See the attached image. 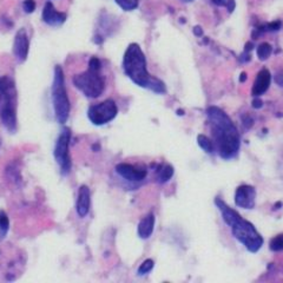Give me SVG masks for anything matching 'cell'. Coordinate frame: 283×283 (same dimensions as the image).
Segmentation results:
<instances>
[{
  "instance_id": "cell-1",
  "label": "cell",
  "mask_w": 283,
  "mask_h": 283,
  "mask_svg": "<svg viewBox=\"0 0 283 283\" xmlns=\"http://www.w3.org/2000/svg\"><path fill=\"white\" fill-rule=\"evenodd\" d=\"M207 116L218 155L223 159L234 158L237 155L241 145V138L237 128L235 127L229 116L217 106L208 108Z\"/></svg>"
},
{
  "instance_id": "cell-2",
  "label": "cell",
  "mask_w": 283,
  "mask_h": 283,
  "mask_svg": "<svg viewBox=\"0 0 283 283\" xmlns=\"http://www.w3.org/2000/svg\"><path fill=\"white\" fill-rule=\"evenodd\" d=\"M123 70L138 86L149 89L156 93H164L166 91L164 83L149 73L145 55L136 43H131L125 50L123 57Z\"/></svg>"
},
{
  "instance_id": "cell-3",
  "label": "cell",
  "mask_w": 283,
  "mask_h": 283,
  "mask_svg": "<svg viewBox=\"0 0 283 283\" xmlns=\"http://www.w3.org/2000/svg\"><path fill=\"white\" fill-rule=\"evenodd\" d=\"M51 98L57 122L59 124H65L70 116L71 103L68 96V90H66L64 71L61 65H56L55 68V75H53L51 86Z\"/></svg>"
},
{
  "instance_id": "cell-4",
  "label": "cell",
  "mask_w": 283,
  "mask_h": 283,
  "mask_svg": "<svg viewBox=\"0 0 283 283\" xmlns=\"http://www.w3.org/2000/svg\"><path fill=\"white\" fill-rule=\"evenodd\" d=\"M0 93L4 98V106L0 113L2 124L9 132L17 130V91L15 83L8 75L0 77Z\"/></svg>"
},
{
  "instance_id": "cell-5",
  "label": "cell",
  "mask_w": 283,
  "mask_h": 283,
  "mask_svg": "<svg viewBox=\"0 0 283 283\" xmlns=\"http://www.w3.org/2000/svg\"><path fill=\"white\" fill-rule=\"evenodd\" d=\"M73 84L80 92L87 98H98L105 90V79L100 75L99 71H92L87 69L85 72L75 74L73 77Z\"/></svg>"
},
{
  "instance_id": "cell-6",
  "label": "cell",
  "mask_w": 283,
  "mask_h": 283,
  "mask_svg": "<svg viewBox=\"0 0 283 283\" xmlns=\"http://www.w3.org/2000/svg\"><path fill=\"white\" fill-rule=\"evenodd\" d=\"M230 228L235 237L237 238L250 253H256V251L261 249V247H262L263 244L262 236L257 232L255 226L251 224L250 222L242 218V216Z\"/></svg>"
},
{
  "instance_id": "cell-7",
  "label": "cell",
  "mask_w": 283,
  "mask_h": 283,
  "mask_svg": "<svg viewBox=\"0 0 283 283\" xmlns=\"http://www.w3.org/2000/svg\"><path fill=\"white\" fill-rule=\"evenodd\" d=\"M71 129L68 127H64L62 129L61 134H59L58 140L56 142L55 151H53V155L58 163L59 169L63 175H68L71 171L72 168V160L70 157V142H71Z\"/></svg>"
},
{
  "instance_id": "cell-8",
  "label": "cell",
  "mask_w": 283,
  "mask_h": 283,
  "mask_svg": "<svg viewBox=\"0 0 283 283\" xmlns=\"http://www.w3.org/2000/svg\"><path fill=\"white\" fill-rule=\"evenodd\" d=\"M118 115L117 104L113 99H106L102 103L94 104L87 109V118L97 127H102L113 121Z\"/></svg>"
},
{
  "instance_id": "cell-9",
  "label": "cell",
  "mask_w": 283,
  "mask_h": 283,
  "mask_svg": "<svg viewBox=\"0 0 283 283\" xmlns=\"http://www.w3.org/2000/svg\"><path fill=\"white\" fill-rule=\"evenodd\" d=\"M116 172L127 181L140 182L146 177L147 170L144 166H135L128 163H119L116 165Z\"/></svg>"
},
{
  "instance_id": "cell-10",
  "label": "cell",
  "mask_w": 283,
  "mask_h": 283,
  "mask_svg": "<svg viewBox=\"0 0 283 283\" xmlns=\"http://www.w3.org/2000/svg\"><path fill=\"white\" fill-rule=\"evenodd\" d=\"M28 50H30V39L25 28H20L15 33L13 42V55L20 63H24L27 59Z\"/></svg>"
},
{
  "instance_id": "cell-11",
  "label": "cell",
  "mask_w": 283,
  "mask_h": 283,
  "mask_svg": "<svg viewBox=\"0 0 283 283\" xmlns=\"http://www.w3.org/2000/svg\"><path fill=\"white\" fill-rule=\"evenodd\" d=\"M256 190L251 185H241L236 189L235 203L236 206L244 209H253L255 207Z\"/></svg>"
},
{
  "instance_id": "cell-12",
  "label": "cell",
  "mask_w": 283,
  "mask_h": 283,
  "mask_svg": "<svg viewBox=\"0 0 283 283\" xmlns=\"http://www.w3.org/2000/svg\"><path fill=\"white\" fill-rule=\"evenodd\" d=\"M42 18L44 23H46L50 26H61L66 21L68 15L64 12L57 11L51 1H47L44 6Z\"/></svg>"
},
{
  "instance_id": "cell-13",
  "label": "cell",
  "mask_w": 283,
  "mask_h": 283,
  "mask_svg": "<svg viewBox=\"0 0 283 283\" xmlns=\"http://www.w3.org/2000/svg\"><path fill=\"white\" fill-rule=\"evenodd\" d=\"M91 207V191L87 185H80L78 189L77 202H75V210H77L78 216L80 218H84L90 212Z\"/></svg>"
},
{
  "instance_id": "cell-14",
  "label": "cell",
  "mask_w": 283,
  "mask_h": 283,
  "mask_svg": "<svg viewBox=\"0 0 283 283\" xmlns=\"http://www.w3.org/2000/svg\"><path fill=\"white\" fill-rule=\"evenodd\" d=\"M270 83H272V74L267 69H263L259 72L257 74L256 80L254 83L253 87V94L255 97H259L264 92H267V90L269 89Z\"/></svg>"
},
{
  "instance_id": "cell-15",
  "label": "cell",
  "mask_w": 283,
  "mask_h": 283,
  "mask_svg": "<svg viewBox=\"0 0 283 283\" xmlns=\"http://www.w3.org/2000/svg\"><path fill=\"white\" fill-rule=\"evenodd\" d=\"M155 215L153 213H147L146 216H144L143 218L141 219V222L138 223L137 226V232L138 236L143 240H146L149 238L151 235H152L153 229H155Z\"/></svg>"
},
{
  "instance_id": "cell-16",
  "label": "cell",
  "mask_w": 283,
  "mask_h": 283,
  "mask_svg": "<svg viewBox=\"0 0 283 283\" xmlns=\"http://www.w3.org/2000/svg\"><path fill=\"white\" fill-rule=\"evenodd\" d=\"M174 176V168L169 164L159 165L157 170V178L159 183H166Z\"/></svg>"
},
{
  "instance_id": "cell-17",
  "label": "cell",
  "mask_w": 283,
  "mask_h": 283,
  "mask_svg": "<svg viewBox=\"0 0 283 283\" xmlns=\"http://www.w3.org/2000/svg\"><path fill=\"white\" fill-rule=\"evenodd\" d=\"M197 144L200 145L201 149H203L208 153H212L215 150V145L210 138H208L204 135H198L197 136Z\"/></svg>"
},
{
  "instance_id": "cell-18",
  "label": "cell",
  "mask_w": 283,
  "mask_h": 283,
  "mask_svg": "<svg viewBox=\"0 0 283 283\" xmlns=\"http://www.w3.org/2000/svg\"><path fill=\"white\" fill-rule=\"evenodd\" d=\"M9 230V219L4 210H0V237L4 238Z\"/></svg>"
},
{
  "instance_id": "cell-19",
  "label": "cell",
  "mask_w": 283,
  "mask_h": 283,
  "mask_svg": "<svg viewBox=\"0 0 283 283\" xmlns=\"http://www.w3.org/2000/svg\"><path fill=\"white\" fill-rule=\"evenodd\" d=\"M272 51H273L272 45H269L268 43H262L259 47H257L256 53L261 61H266V59H268L270 55H272Z\"/></svg>"
},
{
  "instance_id": "cell-20",
  "label": "cell",
  "mask_w": 283,
  "mask_h": 283,
  "mask_svg": "<svg viewBox=\"0 0 283 283\" xmlns=\"http://www.w3.org/2000/svg\"><path fill=\"white\" fill-rule=\"evenodd\" d=\"M115 1L124 11H134L140 5V0H115Z\"/></svg>"
},
{
  "instance_id": "cell-21",
  "label": "cell",
  "mask_w": 283,
  "mask_h": 283,
  "mask_svg": "<svg viewBox=\"0 0 283 283\" xmlns=\"http://www.w3.org/2000/svg\"><path fill=\"white\" fill-rule=\"evenodd\" d=\"M153 266H155L153 261L151 259H146L145 261H143V262H142L140 268H138V270H137V274L141 276L145 275V274L150 273L151 270L153 269Z\"/></svg>"
},
{
  "instance_id": "cell-22",
  "label": "cell",
  "mask_w": 283,
  "mask_h": 283,
  "mask_svg": "<svg viewBox=\"0 0 283 283\" xmlns=\"http://www.w3.org/2000/svg\"><path fill=\"white\" fill-rule=\"evenodd\" d=\"M270 250L281 251L283 250V234L278 235L270 241Z\"/></svg>"
},
{
  "instance_id": "cell-23",
  "label": "cell",
  "mask_w": 283,
  "mask_h": 283,
  "mask_svg": "<svg viewBox=\"0 0 283 283\" xmlns=\"http://www.w3.org/2000/svg\"><path fill=\"white\" fill-rule=\"evenodd\" d=\"M100 69H102V62L97 57H92L89 62V70L100 71Z\"/></svg>"
},
{
  "instance_id": "cell-24",
  "label": "cell",
  "mask_w": 283,
  "mask_h": 283,
  "mask_svg": "<svg viewBox=\"0 0 283 283\" xmlns=\"http://www.w3.org/2000/svg\"><path fill=\"white\" fill-rule=\"evenodd\" d=\"M23 8L26 13H33L34 9H36V2H34V0H24Z\"/></svg>"
},
{
  "instance_id": "cell-25",
  "label": "cell",
  "mask_w": 283,
  "mask_h": 283,
  "mask_svg": "<svg viewBox=\"0 0 283 283\" xmlns=\"http://www.w3.org/2000/svg\"><path fill=\"white\" fill-rule=\"evenodd\" d=\"M242 122H243V125L245 128H250L251 125H253V118H251L249 115H247V113L242 116Z\"/></svg>"
},
{
  "instance_id": "cell-26",
  "label": "cell",
  "mask_w": 283,
  "mask_h": 283,
  "mask_svg": "<svg viewBox=\"0 0 283 283\" xmlns=\"http://www.w3.org/2000/svg\"><path fill=\"white\" fill-rule=\"evenodd\" d=\"M274 79H275V83L278 84L280 87H283V71H279L278 73L275 74V77H274Z\"/></svg>"
},
{
  "instance_id": "cell-27",
  "label": "cell",
  "mask_w": 283,
  "mask_h": 283,
  "mask_svg": "<svg viewBox=\"0 0 283 283\" xmlns=\"http://www.w3.org/2000/svg\"><path fill=\"white\" fill-rule=\"evenodd\" d=\"M225 6H226V9H228L229 12H232L235 9V1L234 0H226Z\"/></svg>"
},
{
  "instance_id": "cell-28",
  "label": "cell",
  "mask_w": 283,
  "mask_h": 283,
  "mask_svg": "<svg viewBox=\"0 0 283 283\" xmlns=\"http://www.w3.org/2000/svg\"><path fill=\"white\" fill-rule=\"evenodd\" d=\"M263 106V102L260 98H255L253 100V108L254 109H261Z\"/></svg>"
},
{
  "instance_id": "cell-29",
  "label": "cell",
  "mask_w": 283,
  "mask_h": 283,
  "mask_svg": "<svg viewBox=\"0 0 283 283\" xmlns=\"http://www.w3.org/2000/svg\"><path fill=\"white\" fill-rule=\"evenodd\" d=\"M194 34L196 37H202L203 36V30L200 26H195L194 27Z\"/></svg>"
},
{
  "instance_id": "cell-30",
  "label": "cell",
  "mask_w": 283,
  "mask_h": 283,
  "mask_svg": "<svg viewBox=\"0 0 283 283\" xmlns=\"http://www.w3.org/2000/svg\"><path fill=\"white\" fill-rule=\"evenodd\" d=\"M254 49V45H253V43H247L245 44V46H244V52H250L251 50Z\"/></svg>"
},
{
  "instance_id": "cell-31",
  "label": "cell",
  "mask_w": 283,
  "mask_h": 283,
  "mask_svg": "<svg viewBox=\"0 0 283 283\" xmlns=\"http://www.w3.org/2000/svg\"><path fill=\"white\" fill-rule=\"evenodd\" d=\"M212 2L217 6H225L226 0H212Z\"/></svg>"
},
{
  "instance_id": "cell-32",
  "label": "cell",
  "mask_w": 283,
  "mask_h": 283,
  "mask_svg": "<svg viewBox=\"0 0 283 283\" xmlns=\"http://www.w3.org/2000/svg\"><path fill=\"white\" fill-rule=\"evenodd\" d=\"M245 80H247V73H245V72H242L240 75V83H244Z\"/></svg>"
},
{
  "instance_id": "cell-33",
  "label": "cell",
  "mask_w": 283,
  "mask_h": 283,
  "mask_svg": "<svg viewBox=\"0 0 283 283\" xmlns=\"http://www.w3.org/2000/svg\"><path fill=\"white\" fill-rule=\"evenodd\" d=\"M99 149H100L99 144H93V145H92V150L93 151H99Z\"/></svg>"
},
{
  "instance_id": "cell-34",
  "label": "cell",
  "mask_w": 283,
  "mask_h": 283,
  "mask_svg": "<svg viewBox=\"0 0 283 283\" xmlns=\"http://www.w3.org/2000/svg\"><path fill=\"white\" fill-rule=\"evenodd\" d=\"M282 206V203L281 202H278L275 204V206H274V208H275V209H280V207Z\"/></svg>"
},
{
  "instance_id": "cell-35",
  "label": "cell",
  "mask_w": 283,
  "mask_h": 283,
  "mask_svg": "<svg viewBox=\"0 0 283 283\" xmlns=\"http://www.w3.org/2000/svg\"><path fill=\"white\" fill-rule=\"evenodd\" d=\"M177 115H178V116H183V115H184V111H183V110H177Z\"/></svg>"
},
{
  "instance_id": "cell-36",
  "label": "cell",
  "mask_w": 283,
  "mask_h": 283,
  "mask_svg": "<svg viewBox=\"0 0 283 283\" xmlns=\"http://www.w3.org/2000/svg\"><path fill=\"white\" fill-rule=\"evenodd\" d=\"M184 1H193V0H184Z\"/></svg>"
},
{
  "instance_id": "cell-37",
  "label": "cell",
  "mask_w": 283,
  "mask_h": 283,
  "mask_svg": "<svg viewBox=\"0 0 283 283\" xmlns=\"http://www.w3.org/2000/svg\"><path fill=\"white\" fill-rule=\"evenodd\" d=\"M0 99H1V97H0Z\"/></svg>"
}]
</instances>
